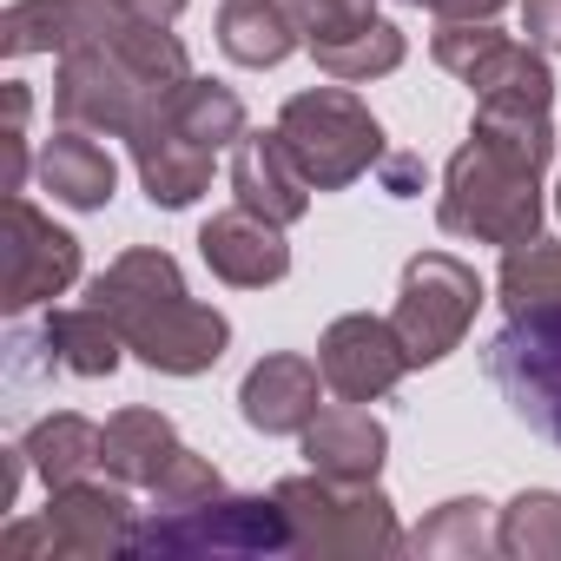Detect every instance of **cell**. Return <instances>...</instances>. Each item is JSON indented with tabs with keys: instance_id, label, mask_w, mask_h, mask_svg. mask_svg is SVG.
<instances>
[{
	"instance_id": "22",
	"label": "cell",
	"mask_w": 561,
	"mask_h": 561,
	"mask_svg": "<svg viewBox=\"0 0 561 561\" xmlns=\"http://www.w3.org/2000/svg\"><path fill=\"white\" fill-rule=\"evenodd\" d=\"M410 554L416 561H482V554H502L495 548V508L482 495H456V502L430 508L410 528Z\"/></svg>"
},
{
	"instance_id": "2",
	"label": "cell",
	"mask_w": 561,
	"mask_h": 561,
	"mask_svg": "<svg viewBox=\"0 0 561 561\" xmlns=\"http://www.w3.org/2000/svg\"><path fill=\"white\" fill-rule=\"evenodd\" d=\"M554 159V126L541 106L476 100L469 139L443 165L436 225L469 244H528L541 238V172Z\"/></svg>"
},
{
	"instance_id": "21",
	"label": "cell",
	"mask_w": 561,
	"mask_h": 561,
	"mask_svg": "<svg viewBox=\"0 0 561 561\" xmlns=\"http://www.w3.org/2000/svg\"><path fill=\"white\" fill-rule=\"evenodd\" d=\"M41 351H47V364L54 370H67V377H113L119 370V357H126V337H119V324L100 311V305H80V311H47V324H41V337H34Z\"/></svg>"
},
{
	"instance_id": "34",
	"label": "cell",
	"mask_w": 561,
	"mask_h": 561,
	"mask_svg": "<svg viewBox=\"0 0 561 561\" xmlns=\"http://www.w3.org/2000/svg\"><path fill=\"white\" fill-rule=\"evenodd\" d=\"M113 8H126V14H139V21H159V27H172L192 0H113Z\"/></svg>"
},
{
	"instance_id": "27",
	"label": "cell",
	"mask_w": 561,
	"mask_h": 561,
	"mask_svg": "<svg viewBox=\"0 0 561 561\" xmlns=\"http://www.w3.org/2000/svg\"><path fill=\"white\" fill-rule=\"evenodd\" d=\"M87 21V0H14L0 14V54L27 60V54H60Z\"/></svg>"
},
{
	"instance_id": "26",
	"label": "cell",
	"mask_w": 561,
	"mask_h": 561,
	"mask_svg": "<svg viewBox=\"0 0 561 561\" xmlns=\"http://www.w3.org/2000/svg\"><path fill=\"white\" fill-rule=\"evenodd\" d=\"M403 54H410V41H403V27H397V21H370V27H357L351 41L311 47L318 73H324V80H344V87H370V80L397 73V67H403Z\"/></svg>"
},
{
	"instance_id": "8",
	"label": "cell",
	"mask_w": 561,
	"mask_h": 561,
	"mask_svg": "<svg viewBox=\"0 0 561 561\" xmlns=\"http://www.w3.org/2000/svg\"><path fill=\"white\" fill-rule=\"evenodd\" d=\"M489 383L502 390V403L561 449V305L541 311H508V324L489 337L482 351Z\"/></svg>"
},
{
	"instance_id": "20",
	"label": "cell",
	"mask_w": 561,
	"mask_h": 561,
	"mask_svg": "<svg viewBox=\"0 0 561 561\" xmlns=\"http://www.w3.org/2000/svg\"><path fill=\"white\" fill-rule=\"evenodd\" d=\"M179 449H185V443H179L172 416H165V410L133 403V410H113V416H106V436H100V469H106L113 482H126V489H152Z\"/></svg>"
},
{
	"instance_id": "11",
	"label": "cell",
	"mask_w": 561,
	"mask_h": 561,
	"mask_svg": "<svg viewBox=\"0 0 561 561\" xmlns=\"http://www.w3.org/2000/svg\"><path fill=\"white\" fill-rule=\"evenodd\" d=\"M47 541H54V561H106V554H126L139 541V508H133V489L126 482H100V476H80V482H60L47 489Z\"/></svg>"
},
{
	"instance_id": "16",
	"label": "cell",
	"mask_w": 561,
	"mask_h": 561,
	"mask_svg": "<svg viewBox=\"0 0 561 561\" xmlns=\"http://www.w3.org/2000/svg\"><path fill=\"white\" fill-rule=\"evenodd\" d=\"M126 146H133L139 185H146V198H152L159 211H185V205H198V198H205L218 152H205L198 139H185L165 113H152V119H146Z\"/></svg>"
},
{
	"instance_id": "12",
	"label": "cell",
	"mask_w": 561,
	"mask_h": 561,
	"mask_svg": "<svg viewBox=\"0 0 561 561\" xmlns=\"http://www.w3.org/2000/svg\"><path fill=\"white\" fill-rule=\"evenodd\" d=\"M318 370H324L331 397H344V403H377V397H390V390L410 377V351H403V337H397L390 318L351 311V318H337V324L318 337Z\"/></svg>"
},
{
	"instance_id": "31",
	"label": "cell",
	"mask_w": 561,
	"mask_h": 561,
	"mask_svg": "<svg viewBox=\"0 0 561 561\" xmlns=\"http://www.w3.org/2000/svg\"><path fill=\"white\" fill-rule=\"evenodd\" d=\"M522 34L541 54H561V0H522Z\"/></svg>"
},
{
	"instance_id": "29",
	"label": "cell",
	"mask_w": 561,
	"mask_h": 561,
	"mask_svg": "<svg viewBox=\"0 0 561 561\" xmlns=\"http://www.w3.org/2000/svg\"><path fill=\"white\" fill-rule=\"evenodd\" d=\"M146 495H152V508H159V515H165V508H198V502L225 495V476H218V462H211V456L179 449V456L165 462V476H159Z\"/></svg>"
},
{
	"instance_id": "32",
	"label": "cell",
	"mask_w": 561,
	"mask_h": 561,
	"mask_svg": "<svg viewBox=\"0 0 561 561\" xmlns=\"http://www.w3.org/2000/svg\"><path fill=\"white\" fill-rule=\"evenodd\" d=\"M397 8H423L436 21H495L508 0H397Z\"/></svg>"
},
{
	"instance_id": "19",
	"label": "cell",
	"mask_w": 561,
	"mask_h": 561,
	"mask_svg": "<svg viewBox=\"0 0 561 561\" xmlns=\"http://www.w3.org/2000/svg\"><path fill=\"white\" fill-rule=\"evenodd\" d=\"M34 172H41V192H54V205H67V211H106L119 192L113 152L100 146V133H80V126H60L41 146Z\"/></svg>"
},
{
	"instance_id": "24",
	"label": "cell",
	"mask_w": 561,
	"mask_h": 561,
	"mask_svg": "<svg viewBox=\"0 0 561 561\" xmlns=\"http://www.w3.org/2000/svg\"><path fill=\"white\" fill-rule=\"evenodd\" d=\"M185 139H198L205 152H225V146H238L244 133H251V119H244V100L231 93V87H218V80H205V73H192L165 106H159Z\"/></svg>"
},
{
	"instance_id": "1",
	"label": "cell",
	"mask_w": 561,
	"mask_h": 561,
	"mask_svg": "<svg viewBox=\"0 0 561 561\" xmlns=\"http://www.w3.org/2000/svg\"><path fill=\"white\" fill-rule=\"evenodd\" d=\"M54 60V119L100 139H133L192 80L185 41L159 21L113 8V0H87L80 34Z\"/></svg>"
},
{
	"instance_id": "18",
	"label": "cell",
	"mask_w": 561,
	"mask_h": 561,
	"mask_svg": "<svg viewBox=\"0 0 561 561\" xmlns=\"http://www.w3.org/2000/svg\"><path fill=\"white\" fill-rule=\"evenodd\" d=\"M211 34H218V54L231 67H251V73L285 67L305 47V21H298L291 0H225Z\"/></svg>"
},
{
	"instance_id": "30",
	"label": "cell",
	"mask_w": 561,
	"mask_h": 561,
	"mask_svg": "<svg viewBox=\"0 0 561 561\" xmlns=\"http://www.w3.org/2000/svg\"><path fill=\"white\" fill-rule=\"evenodd\" d=\"M27 119H34V87L8 80V87H0V152H8V179H0V192L27 185Z\"/></svg>"
},
{
	"instance_id": "13",
	"label": "cell",
	"mask_w": 561,
	"mask_h": 561,
	"mask_svg": "<svg viewBox=\"0 0 561 561\" xmlns=\"http://www.w3.org/2000/svg\"><path fill=\"white\" fill-rule=\"evenodd\" d=\"M198 257L218 285L231 291H264V285H285L291 277V244H285V225H271L244 205L231 211H211L198 225Z\"/></svg>"
},
{
	"instance_id": "23",
	"label": "cell",
	"mask_w": 561,
	"mask_h": 561,
	"mask_svg": "<svg viewBox=\"0 0 561 561\" xmlns=\"http://www.w3.org/2000/svg\"><path fill=\"white\" fill-rule=\"evenodd\" d=\"M100 423H87V416H73V410H54V416H41L27 436H21V449H27V462H34V476L47 482V489H60V482H80V476H93L100 469Z\"/></svg>"
},
{
	"instance_id": "17",
	"label": "cell",
	"mask_w": 561,
	"mask_h": 561,
	"mask_svg": "<svg viewBox=\"0 0 561 561\" xmlns=\"http://www.w3.org/2000/svg\"><path fill=\"white\" fill-rule=\"evenodd\" d=\"M305 456L318 476H344V482H377L383 456H390V430L364 410V403H324L305 423Z\"/></svg>"
},
{
	"instance_id": "5",
	"label": "cell",
	"mask_w": 561,
	"mask_h": 561,
	"mask_svg": "<svg viewBox=\"0 0 561 561\" xmlns=\"http://www.w3.org/2000/svg\"><path fill=\"white\" fill-rule=\"evenodd\" d=\"M277 133H285L291 159L305 165V179H311L318 192L357 185V179L377 172L383 152H390L377 113H370L344 80H337V87H305V93H291L285 106H277Z\"/></svg>"
},
{
	"instance_id": "10",
	"label": "cell",
	"mask_w": 561,
	"mask_h": 561,
	"mask_svg": "<svg viewBox=\"0 0 561 561\" xmlns=\"http://www.w3.org/2000/svg\"><path fill=\"white\" fill-rule=\"evenodd\" d=\"M80 277V238L54 225L34 198L8 192V218H0V311L27 318L54 305Z\"/></svg>"
},
{
	"instance_id": "28",
	"label": "cell",
	"mask_w": 561,
	"mask_h": 561,
	"mask_svg": "<svg viewBox=\"0 0 561 561\" xmlns=\"http://www.w3.org/2000/svg\"><path fill=\"white\" fill-rule=\"evenodd\" d=\"M495 291H502V311L561 305V238L508 244V251H502V271H495Z\"/></svg>"
},
{
	"instance_id": "7",
	"label": "cell",
	"mask_w": 561,
	"mask_h": 561,
	"mask_svg": "<svg viewBox=\"0 0 561 561\" xmlns=\"http://www.w3.org/2000/svg\"><path fill=\"white\" fill-rule=\"evenodd\" d=\"M476 311H482V277H476V264H462L456 251H416L403 264L397 311H390V324H397V337L410 351V370L443 364L469 337Z\"/></svg>"
},
{
	"instance_id": "14",
	"label": "cell",
	"mask_w": 561,
	"mask_h": 561,
	"mask_svg": "<svg viewBox=\"0 0 561 561\" xmlns=\"http://www.w3.org/2000/svg\"><path fill=\"white\" fill-rule=\"evenodd\" d=\"M324 370L318 357H298V351H271L244 370L238 383V416L257 430V436H305V423L324 410Z\"/></svg>"
},
{
	"instance_id": "15",
	"label": "cell",
	"mask_w": 561,
	"mask_h": 561,
	"mask_svg": "<svg viewBox=\"0 0 561 561\" xmlns=\"http://www.w3.org/2000/svg\"><path fill=\"white\" fill-rule=\"evenodd\" d=\"M311 179H305V165L291 159V146H285V133H244L238 146H231V198L244 205V211H257V218H271V225H298L305 211H311Z\"/></svg>"
},
{
	"instance_id": "4",
	"label": "cell",
	"mask_w": 561,
	"mask_h": 561,
	"mask_svg": "<svg viewBox=\"0 0 561 561\" xmlns=\"http://www.w3.org/2000/svg\"><path fill=\"white\" fill-rule=\"evenodd\" d=\"M291 515V554H318V561H377V554H403L410 535L397 528V502L377 482H344V476H285L271 489Z\"/></svg>"
},
{
	"instance_id": "6",
	"label": "cell",
	"mask_w": 561,
	"mask_h": 561,
	"mask_svg": "<svg viewBox=\"0 0 561 561\" xmlns=\"http://www.w3.org/2000/svg\"><path fill=\"white\" fill-rule=\"evenodd\" d=\"M139 554H291V515L277 495H211L198 508H152L139 522Z\"/></svg>"
},
{
	"instance_id": "3",
	"label": "cell",
	"mask_w": 561,
	"mask_h": 561,
	"mask_svg": "<svg viewBox=\"0 0 561 561\" xmlns=\"http://www.w3.org/2000/svg\"><path fill=\"white\" fill-rule=\"evenodd\" d=\"M87 305H100V311L119 324L126 351H133L146 370H159V377H205V370H218L225 351H231V318L211 311V305H198V298L185 291L179 257L159 251V244L119 251V257L93 277V285H87Z\"/></svg>"
},
{
	"instance_id": "25",
	"label": "cell",
	"mask_w": 561,
	"mask_h": 561,
	"mask_svg": "<svg viewBox=\"0 0 561 561\" xmlns=\"http://www.w3.org/2000/svg\"><path fill=\"white\" fill-rule=\"evenodd\" d=\"M495 548L508 561H561V489H522L495 508Z\"/></svg>"
},
{
	"instance_id": "9",
	"label": "cell",
	"mask_w": 561,
	"mask_h": 561,
	"mask_svg": "<svg viewBox=\"0 0 561 561\" xmlns=\"http://www.w3.org/2000/svg\"><path fill=\"white\" fill-rule=\"evenodd\" d=\"M430 54L443 73H456L476 100H502V106H554V73L548 54L528 41L495 34L489 21H436Z\"/></svg>"
},
{
	"instance_id": "33",
	"label": "cell",
	"mask_w": 561,
	"mask_h": 561,
	"mask_svg": "<svg viewBox=\"0 0 561 561\" xmlns=\"http://www.w3.org/2000/svg\"><path fill=\"white\" fill-rule=\"evenodd\" d=\"M383 185H390V198H416L423 192V165L410 152H397V159L383 152Z\"/></svg>"
},
{
	"instance_id": "35",
	"label": "cell",
	"mask_w": 561,
	"mask_h": 561,
	"mask_svg": "<svg viewBox=\"0 0 561 561\" xmlns=\"http://www.w3.org/2000/svg\"><path fill=\"white\" fill-rule=\"evenodd\" d=\"M554 211H561V185H554Z\"/></svg>"
}]
</instances>
